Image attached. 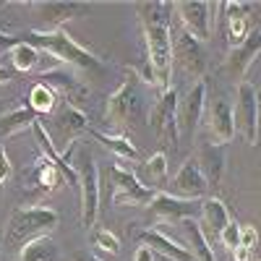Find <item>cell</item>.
Returning a JSON list of instances; mask_svg holds the SVG:
<instances>
[{
	"instance_id": "10",
	"label": "cell",
	"mask_w": 261,
	"mask_h": 261,
	"mask_svg": "<svg viewBox=\"0 0 261 261\" xmlns=\"http://www.w3.org/2000/svg\"><path fill=\"white\" fill-rule=\"evenodd\" d=\"M178 89L175 86H170L167 92L160 94V99L154 102V107H151L149 113V125L151 130L160 136V141L170 144L172 149L178 146Z\"/></svg>"
},
{
	"instance_id": "3",
	"label": "cell",
	"mask_w": 261,
	"mask_h": 261,
	"mask_svg": "<svg viewBox=\"0 0 261 261\" xmlns=\"http://www.w3.org/2000/svg\"><path fill=\"white\" fill-rule=\"evenodd\" d=\"M58 212L50 206H21L11 214L8 227H6V243L16 251L27 246L29 241L39 235H50L58 227Z\"/></svg>"
},
{
	"instance_id": "4",
	"label": "cell",
	"mask_w": 261,
	"mask_h": 261,
	"mask_svg": "<svg viewBox=\"0 0 261 261\" xmlns=\"http://www.w3.org/2000/svg\"><path fill=\"white\" fill-rule=\"evenodd\" d=\"M105 120L113 125H136L144 120V94H141V79L128 71L123 84L107 97L105 105Z\"/></svg>"
},
{
	"instance_id": "25",
	"label": "cell",
	"mask_w": 261,
	"mask_h": 261,
	"mask_svg": "<svg viewBox=\"0 0 261 261\" xmlns=\"http://www.w3.org/2000/svg\"><path fill=\"white\" fill-rule=\"evenodd\" d=\"M201 217H204V225H209L217 238H220V232L230 222V212H227L225 201L222 199H214V196H209V199L201 201Z\"/></svg>"
},
{
	"instance_id": "11",
	"label": "cell",
	"mask_w": 261,
	"mask_h": 261,
	"mask_svg": "<svg viewBox=\"0 0 261 261\" xmlns=\"http://www.w3.org/2000/svg\"><path fill=\"white\" fill-rule=\"evenodd\" d=\"M180 27L193 34L199 42H206L212 37V11L217 8L214 3H206V0H180V3H172Z\"/></svg>"
},
{
	"instance_id": "7",
	"label": "cell",
	"mask_w": 261,
	"mask_h": 261,
	"mask_svg": "<svg viewBox=\"0 0 261 261\" xmlns=\"http://www.w3.org/2000/svg\"><path fill=\"white\" fill-rule=\"evenodd\" d=\"M107 178L113 183V204H118V206H128V204L130 206H146L160 193L154 188H146L134 170H125L120 165L107 167Z\"/></svg>"
},
{
	"instance_id": "39",
	"label": "cell",
	"mask_w": 261,
	"mask_h": 261,
	"mask_svg": "<svg viewBox=\"0 0 261 261\" xmlns=\"http://www.w3.org/2000/svg\"><path fill=\"white\" fill-rule=\"evenodd\" d=\"M11 76H13V71L8 68V65H3V63H0V86H3V84H8V81H11Z\"/></svg>"
},
{
	"instance_id": "13",
	"label": "cell",
	"mask_w": 261,
	"mask_h": 261,
	"mask_svg": "<svg viewBox=\"0 0 261 261\" xmlns=\"http://www.w3.org/2000/svg\"><path fill=\"white\" fill-rule=\"evenodd\" d=\"M258 55H261V29H251V34L241 42V45L230 50L225 68H227V73H230L238 84H243L248 68L256 63Z\"/></svg>"
},
{
	"instance_id": "37",
	"label": "cell",
	"mask_w": 261,
	"mask_h": 261,
	"mask_svg": "<svg viewBox=\"0 0 261 261\" xmlns=\"http://www.w3.org/2000/svg\"><path fill=\"white\" fill-rule=\"evenodd\" d=\"M251 248H243V246H238L232 248V261H251Z\"/></svg>"
},
{
	"instance_id": "28",
	"label": "cell",
	"mask_w": 261,
	"mask_h": 261,
	"mask_svg": "<svg viewBox=\"0 0 261 261\" xmlns=\"http://www.w3.org/2000/svg\"><path fill=\"white\" fill-rule=\"evenodd\" d=\"M29 107H32L37 115H50L55 110V92L50 89L45 81H39V84L32 86V92H29Z\"/></svg>"
},
{
	"instance_id": "32",
	"label": "cell",
	"mask_w": 261,
	"mask_h": 261,
	"mask_svg": "<svg viewBox=\"0 0 261 261\" xmlns=\"http://www.w3.org/2000/svg\"><path fill=\"white\" fill-rule=\"evenodd\" d=\"M220 241L232 251V248H238V246H241V225H238V222H227V227L220 232Z\"/></svg>"
},
{
	"instance_id": "36",
	"label": "cell",
	"mask_w": 261,
	"mask_h": 261,
	"mask_svg": "<svg viewBox=\"0 0 261 261\" xmlns=\"http://www.w3.org/2000/svg\"><path fill=\"white\" fill-rule=\"evenodd\" d=\"M134 261H154V251L149 246H139L136 253H134Z\"/></svg>"
},
{
	"instance_id": "30",
	"label": "cell",
	"mask_w": 261,
	"mask_h": 261,
	"mask_svg": "<svg viewBox=\"0 0 261 261\" xmlns=\"http://www.w3.org/2000/svg\"><path fill=\"white\" fill-rule=\"evenodd\" d=\"M251 34V21L248 16H227V42H230V50L238 47L241 42Z\"/></svg>"
},
{
	"instance_id": "15",
	"label": "cell",
	"mask_w": 261,
	"mask_h": 261,
	"mask_svg": "<svg viewBox=\"0 0 261 261\" xmlns=\"http://www.w3.org/2000/svg\"><path fill=\"white\" fill-rule=\"evenodd\" d=\"M151 212L162 220H172V222H183V220H193L196 212H201V204L193 199H180L172 193H157L154 201L149 204Z\"/></svg>"
},
{
	"instance_id": "27",
	"label": "cell",
	"mask_w": 261,
	"mask_h": 261,
	"mask_svg": "<svg viewBox=\"0 0 261 261\" xmlns=\"http://www.w3.org/2000/svg\"><path fill=\"white\" fill-rule=\"evenodd\" d=\"M60 183H63V172H60L53 162H47L45 157H42L39 165L34 167V186H37V191L53 193Z\"/></svg>"
},
{
	"instance_id": "17",
	"label": "cell",
	"mask_w": 261,
	"mask_h": 261,
	"mask_svg": "<svg viewBox=\"0 0 261 261\" xmlns=\"http://www.w3.org/2000/svg\"><path fill=\"white\" fill-rule=\"evenodd\" d=\"M209 134H212V144L225 146L227 141H232L235 136V120H232V107L225 97H214L209 102Z\"/></svg>"
},
{
	"instance_id": "9",
	"label": "cell",
	"mask_w": 261,
	"mask_h": 261,
	"mask_svg": "<svg viewBox=\"0 0 261 261\" xmlns=\"http://www.w3.org/2000/svg\"><path fill=\"white\" fill-rule=\"evenodd\" d=\"M172 63H178L183 68V73L201 81L204 71H206L204 42H199L193 34H188L183 27H172Z\"/></svg>"
},
{
	"instance_id": "24",
	"label": "cell",
	"mask_w": 261,
	"mask_h": 261,
	"mask_svg": "<svg viewBox=\"0 0 261 261\" xmlns=\"http://www.w3.org/2000/svg\"><path fill=\"white\" fill-rule=\"evenodd\" d=\"M139 180L146 186V188H160L162 183H165V178H167V154L165 151H157V154H151L141 167H139Z\"/></svg>"
},
{
	"instance_id": "18",
	"label": "cell",
	"mask_w": 261,
	"mask_h": 261,
	"mask_svg": "<svg viewBox=\"0 0 261 261\" xmlns=\"http://www.w3.org/2000/svg\"><path fill=\"white\" fill-rule=\"evenodd\" d=\"M139 241L144 246H149L151 251H157L172 261H193V253L188 251V246H180L175 243L172 238H167L162 230H141L139 232Z\"/></svg>"
},
{
	"instance_id": "22",
	"label": "cell",
	"mask_w": 261,
	"mask_h": 261,
	"mask_svg": "<svg viewBox=\"0 0 261 261\" xmlns=\"http://www.w3.org/2000/svg\"><path fill=\"white\" fill-rule=\"evenodd\" d=\"M18 261H58V243L53 241V235H39L21 246Z\"/></svg>"
},
{
	"instance_id": "38",
	"label": "cell",
	"mask_w": 261,
	"mask_h": 261,
	"mask_svg": "<svg viewBox=\"0 0 261 261\" xmlns=\"http://www.w3.org/2000/svg\"><path fill=\"white\" fill-rule=\"evenodd\" d=\"M68 261H105V258H99V256H94V253H89V251H76Z\"/></svg>"
},
{
	"instance_id": "20",
	"label": "cell",
	"mask_w": 261,
	"mask_h": 261,
	"mask_svg": "<svg viewBox=\"0 0 261 261\" xmlns=\"http://www.w3.org/2000/svg\"><path fill=\"white\" fill-rule=\"evenodd\" d=\"M39 120V115L32 110V107H16V110L0 115V141H6L16 134H21V130H29L34 123Z\"/></svg>"
},
{
	"instance_id": "12",
	"label": "cell",
	"mask_w": 261,
	"mask_h": 261,
	"mask_svg": "<svg viewBox=\"0 0 261 261\" xmlns=\"http://www.w3.org/2000/svg\"><path fill=\"white\" fill-rule=\"evenodd\" d=\"M204 107H206V81L201 79L178 102V134L183 139H193V134L199 130V123L204 118Z\"/></svg>"
},
{
	"instance_id": "33",
	"label": "cell",
	"mask_w": 261,
	"mask_h": 261,
	"mask_svg": "<svg viewBox=\"0 0 261 261\" xmlns=\"http://www.w3.org/2000/svg\"><path fill=\"white\" fill-rule=\"evenodd\" d=\"M256 243H258V230L253 225H241V246L253 251Z\"/></svg>"
},
{
	"instance_id": "5",
	"label": "cell",
	"mask_w": 261,
	"mask_h": 261,
	"mask_svg": "<svg viewBox=\"0 0 261 261\" xmlns=\"http://www.w3.org/2000/svg\"><path fill=\"white\" fill-rule=\"evenodd\" d=\"M79 172V193H81V225L86 230H94L99 214V167L94 154L86 146L79 149V157L73 162Z\"/></svg>"
},
{
	"instance_id": "6",
	"label": "cell",
	"mask_w": 261,
	"mask_h": 261,
	"mask_svg": "<svg viewBox=\"0 0 261 261\" xmlns=\"http://www.w3.org/2000/svg\"><path fill=\"white\" fill-rule=\"evenodd\" d=\"M42 123H45L47 134H50V139H53V144L60 154H65V151L76 144V136H81L84 130H89L86 115L76 105H68V102H63L55 110V115L50 120H42Z\"/></svg>"
},
{
	"instance_id": "8",
	"label": "cell",
	"mask_w": 261,
	"mask_h": 261,
	"mask_svg": "<svg viewBox=\"0 0 261 261\" xmlns=\"http://www.w3.org/2000/svg\"><path fill=\"white\" fill-rule=\"evenodd\" d=\"M258 92L256 86L243 81L238 84V99H235V110H232V120H235V134H241V139L251 146H256L258 141Z\"/></svg>"
},
{
	"instance_id": "40",
	"label": "cell",
	"mask_w": 261,
	"mask_h": 261,
	"mask_svg": "<svg viewBox=\"0 0 261 261\" xmlns=\"http://www.w3.org/2000/svg\"><path fill=\"white\" fill-rule=\"evenodd\" d=\"M0 8H3V3H0Z\"/></svg>"
},
{
	"instance_id": "29",
	"label": "cell",
	"mask_w": 261,
	"mask_h": 261,
	"mask_svg": "<svg viewBox=\"0 0 261 261\" xmlns=\"http://www.w3.org/2000/svg\"><path fill=\"white\" fill-rule=\"evenodd\" d=\"M11 60H13V68L21 71V73H29L37 68L39 63V50L34 45H29V42H21V45H16L11 50Z\"/></svg>"
},
{
	"instance_id": "16",
	"label": "cell",
	"mask_w": 261,
	"mask_h": 261,
	"mask_svg": "<svg viewBox=\"0 0 261 261\" xmlns=\"http://www.w3.org/2000/svg\"><path fill=\"white\" fill-rule=\"evenodd\" d=\"M206 191H209V183H206V178H204V172H201L199 162L188 160V162L178 170L175 180H172V196L199 201L201 196H206Z\"/></svg>"
},
{
	"instance_id": "34",
	"label": "cell",
	"mask_w": 261,
	"mask_h": 261,
	"mask_svg": "<svg viewBox=\"0 0 261 261\" xmlns=\"http://www.w3.org/2000/svg\"><path fill=\"white\" fill-rule=\"evenodd\" d=\"M11 175H13L11 160H8V154H6V146L0 144V186H6V183L11 180Z\"/></svg>"
},
{
	"instance_id": "35",
	"label": "cell",
	"mask_w": 261,
	"mask_h": 261,
	"mask_svg": "<svg viewBox=\"0 0 261 261\" xmlns=\"http://www.w3.org/2000/svg\"><path fill=\"white\" fill-rule=\"evenodd\" d=\"M21 42H24V34H3L0 32V50H13Z\"/></svg>"
},
{
	"instance_id": "26",
	"label": "cell",
	"mask_w": 261,
	"mask_h": 261,
	"mask_svg": "<svg viewBox=\"0 0 261 261\" xmlns=\"http://www.w3.org/2000/svg\"><path fill=\"white\" fill-rule=\"evenodd\" d=\"M89 134H92L105 149H110L113 154H118L120 160H136V157H139L136 144L130 141L128 136H110V134H102V130H94V128H89Z\"/></svg>"
},
{
	"instance_id": "1",
	"label": "cell",
	"mask_w": 261,
	"mask_h": 261,
	"mask_svg": "<svg viewBox=\"0 0 261 261\" xmlns=\"http://www.w3.org/2000/svg\"><path fill=\"white\" fill-rule=\"evenodd\" d=\"M146 42V60L157 73L160 94L170 89L172 73V6L165 0H146L136 6Z\"/></svg>"
},
{
	"instance_id": "19",
	"label": "cell",
	"mask_w": 261,
	"mask_h": 261,
	"mask_svg": "<svg viewBox=\"0 0 261 261\" xmlns=\"http://www.w3.org/2000/svg\"><path fill=\"white\" fill-rule=\"evenodd\" d=\"M42 79H45V84L50 86L53 92H55V89H60L68 105H73V102H79V99H84V97H86V86H84V84H81L71 71H65V68L45 71V73H42Z\"/></svg>"
},
{
	"instance_id": "14",
	"label": "cell",
	"mask_w": 261,
	"mask_h": 261,
	"mask_svg": "<svg viewBox=\"0 0 261 261\" xmlns=\"http://www.w3.org/2000/svg\"><path fill=\"white\" fill-rule=\"evenodd\" d=\"M32 8L42 18L45 32H55V29H60V24H65V21L89 13V6L76 3V0H68V3H65V0H47V3H34Z\"/></svg>"
},
{
	"instance_id": "21",
	"label": "cell",
	"mask_w": 261,
	"mask_h": 261,
	"mask_svg": "<svg viewBox=\"0 0 261 261\" xmlns=\"http://www.w3.org/2000/svg\"><path fill=\"white\" fill-rule=\"evenodd\" d=\"M183 235L188 241V251L193 253V261H217L214 251H212V246L206 241L204 227L196 220H183Z\"/></svg>"
},
{
	"instance_id": "31",
	"label": "cell",
	"mask_w": 261,
	"mask_h": 261,
	"mask_svg": "<svg viewBox=\"0 0 261 261\" xmlns=\"http://www.w3.org/2000/svg\"><path fill=\"white\" fill-rule=\"evenodd\" d=\"M92 246L105 251V253H110V256H118L120 253V241H118V235H113L110 230H105V227H94L92 230Z\"/></svg>"
},
{
	"instance_id": "23",
	"label": "cell",
	"mask_w": 261,
	"mask_h": 261,
	"mask_svg": "<svg viewBox=\"0 0 261 261\" xmlns=\"http://www.w3.org/2000/svg\"><path fill=\"white\" fill-rule=\"evenodd\" d=\"M199 167L204 172L206 183H220L222 170H225V151L220 144H206L199 154Z\"/></svg>"
},
{
	"instance_id": "2",
	"label": "cell",
	"mask_w": 261,
	"mask_h": 261,
	"mask_svg": "<svg viewBox=\"0 0 261 261\" xmlns=\"http://www.w3.org/2000/svg\"><path fill=\"white\" fill-rule=\"evenodd\" d=\"M24 42L34 45L37 50H47L50 55H55L60 63L65 65H76V68L86 71L89 76H105V63L89 53L86 47H81L79 42H73V37L63 29H55V32H45V29H32L24 34Z\"/></svg>"
}]
</instances>
